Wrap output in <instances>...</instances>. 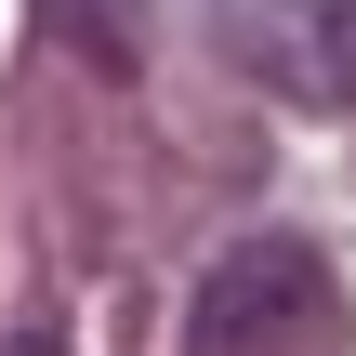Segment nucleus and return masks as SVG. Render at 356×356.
<instances>
[{"mask_svg": "<svg viewBox=\"0 0 356 356\" xmlns=\"http://www.w3.org/2000/svg\"><path fill=\"white\" fill-rule=\"evenodd\" d=\"M0 356H66V343H53V330H13V343H0Z\"/></svg>", "mask_w": 356, "mask_h": 356, "instance_id": "obj_3", "label": "nucleus"}, {"mask_svg": "<svg viewBox=\"0 0 356 356\" xmlns=\"http://www.w3.org/2000/svg\"><path fill=\"white\" fill-rule=\"evenodd\" d=\"M211 40L291 106H356V0H211Z\"/></svg>", "mask_w": 356, "mask_h": 356, "instance_id": "obj_1", "label": "nucleus"}, {"mask_svg": "<svg viewBox=\"0 0 356 356\" xmlns=\"http://www.w3.org/2000/svg\"><path fill=\"white\" fill-rule=\"evenodd\" d=\"M317 317H330L317 251H304V238H251V251H225V264H211V291H198L185 343H198V356H264V343H291V330H317Z\"/></svg>", "mask_w": 356, "mask_h": 356, "instance_id": "obj_2", "label": "nucleus"}]
</instances>
